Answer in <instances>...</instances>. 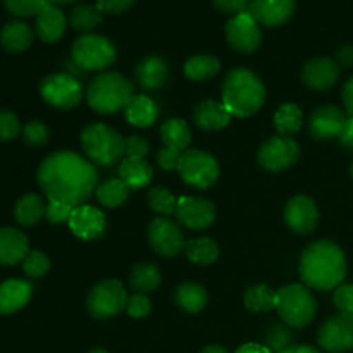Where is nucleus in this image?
<instances>
[{
	"label": "nucleus",
	"instance_id": "f257e3e1",
	"mask_svg": "<svg viewBox=\"0 0 353 353\" xmlns=\"http://www.w3.org/2000/svg\"><path fill=\"white\" fill-rule=\"evenodd\" d=\"M38 185L48 200L85 205L99 188V171L88 159L69 150L50 154L38 168Z\"/></svg>",
	"mask_w": 353,
	"mask_h": 353
},
{
	"label": "nucleus",
	"instance_id": "f03ea898",
	"mask_svg": "<svg viewBox=\"0 0 353 353\" xmlns=\"http://www.w3.org/2000/svg\"><path fill=\"white\" fill-rule=\"evenodd\" d=\"M299 269L307 288L330 292L338 288L347 276V257L336 243L319 240L303 250Z\"/></svg>",
	"mask_w": 353,
	"mask_h": 353
},
{
	"label": "nucleus",
	"instance_id": "7ed1b4c3",
	"mask_svg": "<svg viewBox=\"0 0 353 353\" xmlns=\"http://www.w3.org/2000/svg\"><path fill=\"white\" fill-rule=\"evenodd\" d=\"M265 86L254 71L236 68L228 72L223 83V103L231 116L250 117L264 105Z\"/></svg>",
	"mask_w": 353,
	"mask_h": 353
},
{
	"label": "nucleus",
	"instance_id": "20e7f679",
	"mask_svg": "<svg viewBox=\"0 0 353 353\" xmlns=\"http://www.w3.org/2000/svg\"><path fill=\"white\" fill-rule=\"evenodd\" d=\"M134 97V86L126 76L114 71L100 72L86 88V102L102 116L117 114L128 107Z\"/></svg>",
	"mask_w": 353,
	"mask_h": 353
},
{
	"label": "nucleus",
	"instance_id": "39448f33",
	"mask_svg": "<svg viewBox=\"0 0 353 353\" xmlns=\"http://www.w3.org/2000/svg\"><path fill=\"white\" fill-rule=\"evenodd\" d=\"M81 147L93 165L112 168L123 161L124 138L103 123H92L81 131Z\"/></svg>",
	"mask_w": 353,
	"mask_h": 353
},
{
	"label": "nucleus",
	"instance_id": "423d86ee",
	"mask_svg": "<svg viewBox=\"0 0 353 353\" xmlns=\"http://www.w3.org/2000/svg\"><path fill=\"white\" fill-rule=\"evenodd\" d=\"M276 310L288 327H305L314 321L317 302L305 285H288L276 292Z\"/></svg>",
	"mask_w": 353,
	"mask_h": 353
},
{
	"label": "nucleus",
	"instance_id": "0eeeda50",
	"mask_svg": "<svg viewBox=\"0 0 353 353\" xmlns=\"http://www.w3.org/2000/svg\"><path fill=\"white\" fill-rule=\"evenodd\" d=\"M116 47L100 34H81L71 47V59L85 72H102L116 62Z\"/></svg>",
	"mask_w": 353,
	"mask_h": 353
},
{
	"label": "nucleus",
	"instance_id": "6e6552de",
	"mask_svg": "<svg viewBox=\"0 0 353 353\" xmlns=\"http://www.w3.org/2000/svg\"><path fill=\"white\" fill-rule=\"evenodd\" d=\"M128 293L117 279H103L90 290L86 309L95 319H110L126 310Z\"/></svg>",
	"mask_w": 353,
	"mask_h": 353
},
{
	"label": "nucleus",
	"instance_id": "1a4fd4ad",
	"mask_svg": "<svg viewBox=\"0 0 353 353\" xmlns=\"http://www.w3.org/2000/svg\"><path fill=\"white\" fill-rule=\"evenodd\" d=\"M179 176L188 186L207 190L219 179V162L203 150H185L179 161Z\"/></svg>",
	"mask_w": 353,
	"mask_h": 353
},
{
	"label": "nucleus",
	"instance_id": "9d476101",
	"mask_svg": "<svg viewBox=\"0 0 353 353\" xmlns=\"http://www.w3.org/2000/svg\"><path fill=\"white\" fill-rule=\"evenodd\" d=\"M41 99L59 110H71L81 103V81L68 72H54L47 76L40 85Z\"/></svg>",
	"mask_w": 353,
	"mask_h": 353
},
{
	"label": "nucleus",
	"instance_id": "9b49d317",
	"mask_svg": "<svg viewBox=\"0 0 353 353\" xmlns=\"http://www.w3.org/2000/svg\"><path fill=\"white\" fill-rule=\"evenodd\" d=\"M300 157V147L292 137H278L269 138L259 148V164L269 172H281L296 164Z\"/></svg>",
	"mask_w": 353,
	"mask_h": 353
},
{
	"label": "nucleus",
	"instance_id": "f8f14e48",
	"mask_svg": "<svg viewBox=\"0 0 353 353\" xmlns=\"http://www.w3.org/2000/svg\"><path fill=\"white\" fill-rule=\"evenodd\" d=\"M317 343L327 353H345L353 348V314L338 312L321 326Z\"/></svg>",
	"mask_w": 353,
	"mask_h": 353
},
{
	"label": "nucleus",
	"instance_id": "ddd939ff",
	"mask_svg": "<svg viewBox=\"0 0 353 353\" xmlns=\"http://www.w3.org/2000/svg\"><path fill=\"white\" fill-rule=\"evenodd\" d=\"M148 241L155 254L164 259L176 257L186 247L181 228L168 217H157L152 221L148 226Z\"/></svg>",
	"mask_w": 353,
	"mask_h": 353
},
{
	"label": "nucleus",
	"instance_id": "4468645a",
	"mask_svg": "<svg viewBox=\"0 0 353 353\" xmlns=\"http://www.w3.org/2000/svg\"><path fill=\"white\" fill-rule=\"evenodd\" d=\"M226 38L231 48L240 54H252L262 43L261 24L250 12L233 16L226 24Z\"/></svg>",
	"mask_w": 353,
	"mask_h": 353
},
{
	"label": "nucleus",
	"instance_id": "2eb2a0df",
	"mask_svg": "<svg viewBox=\"0 0 353 353\" xmlns=\"http://www.w3.org/2000/svg\"><path fill=\"white\" fill-rule=\"evenodd\" d=\"M176 216L181 226L193 231H203L216 221V207L210 200L200 196H181L178 200Z\"/></svg>",
	"mask_w": 353,
	"mask_h": 353
},
{
	"label": "nucleus",
	"instance_id": "dca6fc26",
	"mask_svg": "<svg viewBox=\"0 0 353 353\" xmlns=\"http://www.w3.org/2000/svg\"><path fill=\"white\" fill-rule=\"evenodd\" d=\"M285 223L293 233L309 234L319 223V209L310 196L296 195L286 203Z\"/></svg>",
	"mask_w": 353,
	"mask_h": 353
},
{
	"label": "nucleus",
	"instance_id": "f3484780",
	"mask_svg": "<svg viewBox=\"0 0 353 353\" xmlns=\"http://www.w3.org/2000/svg\"><path fill=\"white\" fill-rule=\"evenodd\" d=\"M68 224L74 236L85 241L99 240L107 230V221L103 212L92 205L74 207Z\"/></svg>",
	"mask_w": 353,
	"mask_h": 353
},
{
	"label": "nucleus",
	"instance_id": "a211bd4d",
	"mask_svg": "<svg viewBox=\"0 0 353 353\" xmlns=\"http://www.w3.org/2000/svg\"><path fill=\"white\" fill-rule=\"evenodd\" d=\"M345 121L347 117L343 110L338 109L336 105H323L314 110L310 116L309 131L316 140H333V138H340Z\"/></svg>",
	"mask_w": 353,
	"mask_h": 353
},
{
	"label": "nucleus",
	"instance_id": "6ab92c4d",
	"mask_svg": "<svg viewBox=\"0 0 353 353\" xmlns=\"http://www.w3.org/2000/svg\"><path fill=\"white\" fill-rule=\"evenodd\" d=\"M295 7L296 0H250L248 12L259 24L276 28L292 19Z\"/></svg>",
	"mask_w": 353,
	"mask_h": 353
},
{
	"label": "nucleus",
	"instance_id": "aec40b11",
	"mask_svg": "<svg viewBox=\"0 0 353 353\" xmlns=\"http://www.w3.org/2000/svg\"><path fill=\"white\" fill-rule=\"evenodd\" d=\"M340 79V68L330 57L312 59L302 71V81L314 92H326L333 88Z\"/></svg>",
	"mask_w": 353,
	"mask_h": 353
},
{
	"label": "nucleus",
	"instance_id": "412c9836",
	"mask_svg": "<svg viewBox=\"0 0 353 353\" xmlns=\"http://www.w3.org/2000/svg\"><path fill=\"white\" fill-rule=\"evenodd\" d=\"M134 76H137V81L141 88L147 90V92H155V90H161L168 85L169 78H171V69L164 59L152 55V57L143 59L137 65Z\"/></svg>",
	"mask_w": 353,
	"mask_h": 353
},
{
	"label": "nucleus",
	"instance_id": "4be33fe9",
	"mask_svg": "<svg viewBox=\"0 0 353 353\" xmlns=\"http://www.w3.org/2000/svg\"><path fill=\"white\" fill-rule=\"evenodd\" d=\"M231 112L223 102L203 100L193 109V123L202 131L224 130L231 123Z\"/></svg>",
	"mask_w": 353,
	"mask_h": 353
},
{
	"label": "nucleus",
	"instance_id": "5701e85b",
	"mask_svg": "<svg viewBox=\"0 0 353 353\" xmlns=\"http://www.w3.org/2000/svg\"><path fill=\"white\" fill-rule=\"evenodd\" d=\"M65 28H68V19H65L64 12L52 3H48L34 21V33L45 43H55L61 40L65 33Z\"/></svg>",
	"mask_w": 353,
	"mask_h": 353
},
{
	"label": "nucleus",
	"instance_id": "b1692460",
	"mask_svg": "<svg viewBox=\"0 0 353 353\" xmlns=\"http://www.w3.org/2000/svg\"><path fill=\"white\" fill-rule=\"evenodd\" d=\"M33 286L23 279H9L0 285V314L10 316L28 305Z\"/></svg>",
	"mask_w": 353,
	"mask_h": 353
},
{
	"label": "nucleus",
	"instance_id": "393cba45",
	"mask_svg": "<svg viewBox=\"0 0 353 353\" xmlns=\"http://www.w3.org/2000/svg\"><path fill=\"white\" fill-rule=\"evenodd\" d=\"M28 252V238L14 228L0 230V265H16L24 261Z\"/></svg>",
	"mask_w": 353,
	"mask_h": 353
},
{
	"label": "nucleus",
	"instance_id": "a878e982",
	"mask_svg": "<svg viewBox=\"0 0 353 353\" xmlns=\"http://www.w3.org/2000/svg\"><path fill=\"white\" fill-rule=\"evenodd\" d=\"M159 107L150 97L147 95H134L128 107L124 109V117L131 126L148 128L157 121Z\"/></svg>",
	"mask_w": 353,
	"mask_h": 353
},
{
	"label": "nucleus",
	"instance_id": "bb28decb",
	"mask_svg": "<svg viewBox=\"0 0 353 353\" xmlns=\"http://www.w3.org/2000/svg\"><path fill=\"white\" fill-rule=\"evenodd\" d=\"M154 169L150 168L147 161H138V159L124 157L119 162V179L130 190H141L150 185Z\"/></svg>",
	"mask_w": 353,
	"mask_h": 353
},
{
	"label": "nucleus",
	"instance_id": "cd10ccee",
	"mask_svg": "<svg viewBox=\"0 0 353 353\" xmlns=\"http://www.w3.org/2000/svg\"><path fill=\"white\" fill-rule=\"evenodd\" d=\"M33 43V30L23 21H10L0 30V45L7 52L19 54Z\"/></svg>",
	"mask_w": 353,
	"mask_h": 353
},
{
	"label": "nucleus",
	"instance_id": "c85d7f7f",
	"mask_svg": "<svg viewBox=\"0 0 353 353\" xmlns=\"http://www.w3.org/2000/svg\"><path fill=\"white\" fill-rule=\"evenodd\" d=\"M174 300L185 312L188 314H199L205 309L207 302H209V295H207L205 288L199 283H181L176 288Z\"/></svg>",
	"mask_w": 353,
	"mask_h": 353
},
{
	"label": "nucleus",
	"instance_id": "c756f323",
	"mask_svg": "<svg viewBox=\"0 0 353 353\" xmlns=\"http://www.w3.org/2000/svg\"><path fill=\"white\" fill-rule=\"evenodd\" d=\"M161 271L152 262H140L131 269L130 274V286L134 293L140 295H148L155 292L161 285Z\"/></svg>",
	"mask_w": 353,
	"mask_h": 353
},
{
	"label": "nucleus",
	"instance_id": "7c9ffc66",
	"mask_svg": "<svg viewBox=\"0 0 353 353\" xmlns=\"http://www.w3.org/2000/svg\"><path fill=\"white\" fill-rule=\"evenodd\" d=\"M161 138L164 141V147L185 152L192 143V130L185 119L172 117L161 126Z\"/></svg>",
	"mask_w": 353,
	"mask_h": 353
},
{
	"label": "nucleus",
	"instance_id": "2f4dec72",
	"mask_svg": "<svg viewBox=\"0 0 353 353\" xmlns=\"http://www.w3.org/2000/svg\"><path fill=\"white\" fill-rule=\"evenodd\" d=\"M45 210H47V205L43 203L41 196L28 193L23 199L17 200L14 217L21 226H34L45 216Z\"/></svg>",
	"mask_w": 353,
	"mask_h": 353
},
{
	"label": "nucleus",
	"instance_id": "473e14b6",
	"mask_svg": "<svg viewBox=\"0 0 353 353\" xmlns=\"http://www.w3.org/2000/svg\"><path fill=\"white\" fill-rule=\"evenodd\" d=\"M185 252L188 261L199 265H210L219 259V247L210 238H195L186 241Z\"/></svg>",
	"mask_w": 353,
	"mask_h": 353
},
{
	"label": "nucleus",
	"instance_id": "72a5a7b5",
	"mask_svg": "<svg viewBox=\"0 0 353 353\" xmlns=\"http://www.w3.org/2000/svg\"><path fill=\"white\" fill-rule=\"evenodd\" d=\"M185 76L192 81H205L219 72L221 62L214 55H195L185 64Z\"/></svg>",
	"mask_w": 353,
	"mask_h": 353
},
{
	"label": "nucleus",
	"instance_id": "f704fd0d",
	"mask_svg": "<svg viewBox=\"0 0 353 353\" xmlns=\"http://www.w3.org/2000/svg\"><path fill=\"white\" fill-rule=\"evenodd\" d=\"M303 124V114L296 103H283L274 114V126L283 137H293Z\"/></svg>",
	"mask_w": 353,
	"mask_h": 353
},
{
	"label": "nucleus",
	"instance_id": "c9c22d12",
	"mask_svg": "<svg viewBox=\"0 0 353 353\" xmlns=\"http://www.w3.org/2000/svg\"><path fill=\"white\" fill-rule=\"evenodd\" d=\"M276 300L278 295L268 285L250 286L245 293V307L255 314L271 312L272 309H276Z\"/></svg>",
	"mask_w": 353,
	"mask_h": 353
},
{
	"label": "nucleus",
	"instance_id": "e433bc0d",
	"mask_svg": "<svg viewBox=\"0 0 353 353\" xmlns=\"http://www.w3.org/2000/svg\"><path fill=\"white\" fill-rule=\"evenodd\" d=\"M95 196L100 205L107 207V209H117L128 200L130 188L121 179H109L97 188Z\"/></svg>",
	"mask_w": 353,
	"mask_h": 353
},
{
	"label": "nucleus",
	"instance_id": "4c0bfd02",
	"mask_svg": "<svg viewBox=\"0 0 353 353\" xmlns=\"http://www.w3.org/2000/svg\"><path fill=\"white\" fill-rule=\"evenodd\" d=\"M102 19L103 14L97 9V6H76L69 17L71 26L85 34H90V31L99 28L102 24Z\"/></svg>",
	"mask_w": 353,
	"mask_h": 353
},
{
	"label": "nucleus",
	"instance_id": "58836bf2",
	"mask_svg": "<svg viewBox=\"0 0 353 353\" xmlns=\"http://www.w3.org/2000/svg\"><path fill=\"white\" fill-rule=\"evenodd\" d=\"M264 343L272 353H279L293 347V333L286 324H271L264 333Z\"/></svg>",
	"mask_w": 353,
	"mask_h": 353
},
{
	"label": "nucleus",
	"instance_id": "ea45409f",
	"mask_svg": "<svg viewBox=\"0 0 353 353\" xmlns=\"http://www.w3.org/2000/svg\"><path fill=\"white\" fill-rule=\"evenodd\" d=\"M147 200L150 209L154 210V212L161 214L162 217L176 214V209H178V200H176V196L172 195L168 188H161V186L152 188L150 192H148Z\"/></svg>",
	"mask_w": 353,
	"mask_h": 353
},
{
	"label": "nucleus",
	"instance_id": "a19ab883",
	"mask_svg": "<svg viewBox=\"0 0 353 353\" xmlns=\"http://www.w3.org/2000/svg\"><path fill=\"white\" fill-rule=\"evenodd\" d=\"M3 6L12 16L37 17L48 6V0H3Z\"/></svg>",
	"mask_w": 353,
	"mask_h": 353
},
{
	"label": "nucleus",
	"instance_id": "79ce46f5",
	"mask_svg": "<svg viewBox=\"0 0 353 353\" xmlns=\"http://www.w3.org/2000/svg\"><path fill=\"white\" fill-rule=\"evenodd\" d=\"M23 269L31 278H43L50 271V261H48V257L43 252L33 250L24 257Z\"/></svg>",
	"mask_w": 353,
	"mask_h": 353
},
{
	"label": "nucleus",
	"instance_id": "37998d69",
	"mask_svg": "<svg viewBox=\"0 0 353 353\" xmlns=\"http://www.w3.org/2000/svg\"><path fill=\"white\" fill-rule=\"evenodd\" d=\"M23 138L30 147H43L50 138V131L41 121H31L23 128Z\"/></svg>",
	"mask_w": 353,
	"mask_h": 353
},
{
	"label": "nucleus",
	"instance_id": "c03bdc74",
	"mask_svg": "<svg viewBox=\"0 0 353 353\" xmlns=\"http://www.w3.org/2000/svg\"><path fill=\"white\" fill-rule=\"evenodd\" d=\"M148 150H150V145L145 138L137 137V134H131V137L124 138V155L128 159H138V161H145Z\"/></svg>",
	"mask_w": 353,
	"mask_h": 353
},
{
	"label": "nucleus",
	"instance_id": "a18cd8bd",
	"mask_svg": "<svg viewBox=\"0 0 353 353\" xmlns=\"http://www.w3.org/2000/svg\"><path fill=\"white\" fill-rule=\"evenodd\" d=\"M21 126L17 117L9 110H0V143L10 141L19 134Z\"/></svg>",
	"mask_w": 353,
	"mask_h": 353
},
{
	"label": "nucleus",
	"instance_id": "49530a36",
	"mask_svg": "<svg viewBox=\"0 0 353 353\" xmlns=\"http://www.w3.org/2000/svg\"><path fill=\"white\" fill-rule=\"evenodd\" d=\"M72 210H74V207H71L69 203L50 200L47 205V210H45V216H47L48 223L62 224V223H68L69 217H71V214H72Z\"/></svg>",
	"mask_w": 353,
	"mask_h": 353
},
{
	"label": "nucleus",
	"instance_id": "de8ad7c7",
	"mask_svg": "<svg viewBox=\"0 0 353 353\" xmlns=\"http://www.w3.org/2000/svg\"><path fill=\"white\" fill-rule=\"evenodd\" d=\"M152 303L147 299V295H140V293H134L133 296L128 299L126 303V312L130 314L133 319H143L150 314Z\"/></svg>",
	"mask_w": 353,
	"mask_h": 353
},
{
	"label": "nucleus",
	"instance_id": "09e8293b",
	"mask_svg": "<svg viewBox=\"0 0 353 353\" xmlns=\"http://www.w3.org/2000/svg\"><path fill=\"white\" fill-rule=\"evenodd\" d=\"M334 307L340 312L353 314V285H340L333 295Z\"/></svg>",
	"mask_w": 353,
	"mask_h": 353
},
{
	"label": "nucleus",
	"instance_id": "8fccbe9b",
	"mask_svg": "<svg viewBox=\"0 0 353 353\" xmlns=\"http://www.w3.org/2000/svg\"><path fill=\"white\" fill-rule=\"evenodd\" d=\"M183 152L176 150V148L164 147L159 150L157 154V164L161 165L164 171H178L179 169V161H181Z\"/></svg>",
	"mask_w": 353,
	"mask_h": 353
},
{
	"label": "nucleus",
	"instance_id": "3c124183",
	"mask_svg": "<svg viewBox=\"0 0 353 353\" xmlns=\"http://www.w3.org/2000/svg\"><path fill=\"white\" fill-rule=\"evenodd\" d=\"M214 6L219 12L238 16V14L247 12L250 7V0H214Z\"/></svg>",
	"mask_w": 353,
	"mask_h": 353
},
{
	"label": "nucleus",
	"instance_id": "603ef678",
	"mask_svg": "<svg viewBox=\"0 0 353 353\" xmlns=\"http://www.w3.org/2000/svg\"><path fill=\"white\" fill-rule=\"evenodd\" d=\"M134 3V0H97V9L102 14H123Z\"/></svg>",
	"mask_w": 353,
	"mask_h": 353
},
{
	"label": "nucleus",
	"instance_id": "864d4df0",
	"mask_svg": "<svg viewBox=\"0 0 353 353\" xmlns=\"http://www.w3.org/2000/svg\"><path fill=\"white\" fill-rule=\"evenodd\" d=\"M338 68L343 69H350L353 68V47L352 45H345V47L338 48L336 52V61Z\"/></svg>",
	"mask_w": 353,
	"mask_h": 353
},
{
	"label": "nucleus",
	"instance_id": "5fc2aeb1",
	"mask_svg": "<svg viewBox=\"0 0 353 353\" xmlns=\"http://www.w3.org/2000/svg\"><path fill=\"white\" fill-rule=\"evenodd\" d=\"M340 143L347 150H353V116H348L340 134Z\"/></svg>",
	"mask_w": 353,
	"mask_h": 353
},
{
	"label": "nucleus",
	"instance_id": "6e6d98bb",
	"mask_svg": "<svg viewBox=\"0 0 353 353\" xmlns=\"http://www.w3.org/2000/svg\"><path fill=\"white\" fill-rule=\"evenodd\" d=\"M343 103L348 116H353V76L343 86Z\"/></svg>",
	"mask_w": 353,
	"mask_h": 353
},
{
	"label": "nucleus",
	"instance_id": "4d7b16f0",
	"mask_svg": "<svg viewBox=\"0 0 353 353\" xmlns=\"http://www.w3.org/2000/svg\"><path fill=\"white\" fill-rule=\"evenodd\" d=\"M236 353H272L265 345L259 343H245L238 348Z\"/></svg>",
	"mask_w": 353,
	"mask_h": 353
},
{
	"label": "nucleus",
	"instance_id": "13d9d810",
	"mask_svg": "<svg viewBox=\"0 0 353 353\" xmlns=\"http://www.w3.org/2000/svg\"><path fill=\"white\" fill-rule=\"evenodd\" d=\"M279 353H321L316 347H310V345H293V347L286 348V350Z\"/></svg>",
	"mask_w": 353,
	"mask_h": 353
},
{
	"label": "nucleus",
	"instance_id": "bf43d9fd",
	"mask_svg": "<svg viewBox=\"0 0 353 353\" xmlns=\"http://www.w3.org/2000/svg\"><path fill=\"white\" fill-rule=\"evenodd\" d=\"M200 353H230V352L224 350L223 347H217V345H210V347H205Z\"/></svg>",
	"mask_w": 353,
	"mask_h": 353
},
{
	"label": "nucleus",
	"instance_id": "052dcab7",
	"mask_svg": "<svg viewBox=\"0 0 353 353\" xmlns=\"http://www.w3.org/2000/svg\"><path fill=\"white\" fill-rule=\"evenodd\" d=\"M72 2H78V0H48V3H52V6H64V3Z\"/></svg>",
	"mask_w": 353,
	"mask_h": 353
},
{
	"label": "nucleus",
	"instance_id": "680f3d73",
	"mask_svg": "<svg viewBox=\"0 0 353 353\" xmlns=\"http://www.w3.org/2000/svg\"><path fill=\"white\" fill-rule=\"evenodd\" d=\"M88 353H109L105 350V348H93V350H90Z\"/></svg>",
	"mask_w": 353,
	"mask_h": 353
},
{
	"label": "nucleus",
	"instance_id": "e2e57ef3",
	"mask_svg": "<svg viewBox=\"0 0 353 353\" xmlns=\"http://www.w3.org/2000/svg\"><path fill=\"white\" fill-rule=\"evenodd\" d=\"M350 172H352V178H353V164H352V168H350Z\"/></svg>",
	"mask_w": 353,
	"mask_h": 353
}]
</instances>
